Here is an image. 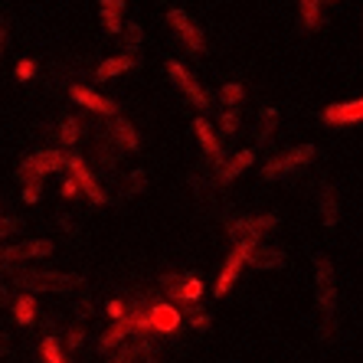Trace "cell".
Returning a JSON list of instances; mask_svg holds the SVG:
<instances>
[{
  "label": "cell",
  "mask_w": 363,
  "mask_h": 363,
  "mask_svg": "<svg viewBox=\"0 0 363 363\" xmlns=\"http://www.w3.org/2000/svg\"><path fill=\"white\" fill-rule=\"evenodd\" d=\"M13 285L23 288L26 295H43V291H72L79 285V275H69V272H13Z\"/></svg>",
  "instance_id": "1"
},
{
  "label": "cell",
  "mask_w": 363,
  "mask_h": 363,
  "mask_svg": "<svg viewBox=\"0 0 363 363\" xmlns=\"http://www.w3.org/2000/svg\"><path fill=\"white\" fill-rule=\"evenodd\" d=\"M314 154H318V147L314 144H298V147H291V151H281L275 154L269 164L262 167V180H281V177H291L295 170L308 167V164L314 161Z\"/></svg>",
  "instance_id": "2"
},
{
  "label": "cell",
  "mask_w": 363,
  "mask_h": 363,
  "mask_svg": "<svg viewBox=\"0 0 363 363\" xmlns=\"http://www.w3.org/2000/svg\"><path fill=\"white\" fill-rule=\"evenodd\" d=\"M314 281H318V311L324 321L337 311V285H334V265L328 255H314Z\"/></svg>",
  "instance_id": "3"
},
{
  "label": "cell",
  "mask_w": 363,
  "mask_h": 363,
  "mask_svg": "<svg viewBox=\"0 0 363 363\" xmlns=\"http://www.w3.org/2000/svg\"><path fill=\"white\" fill-rule=\"evenodd\" d=\"M259 245V239H239L236 245H233V252L226 255V262H223V269H220V279H216V298L220 295H229V288L236 285V279H239V272L245 269V262H249V255H252V249Z\"/></svg>",
  "instance_id": "4"
},
{
  "label": "cell",
  "mask_w": 363,
  "mask_h": 363,
  "mask_svg": "<svg viewBox=\"0 0 363 363\" xmlns=\"http://www.w3.org/2000/svg\"><path fill=\"white\" fill-rule=\"evenodd\" d=\"M66 170H69V180H72V184H76L95 206H105V203H108V196H105L101 184L95 180V174L89 170V164H85L82 154H66Z\"/></svg>",
  "instance_id": "5"
},
{
  "label": "cell",
  "mask_w": 363,
  "mask_h": 363,
  "mask_svg": "<svg viewBox=\"0 0 363 363\" xmlns=\"http://www.w3.org/2000/svg\"><path fill=\"white\" fill-rule=\"evenodd\" d=\"M60 170H66V154L62 151H36L20 164L17 177L23 180V184H30V180H43L46 174H60Z\"/></svg>",
  "instance_id": "6"
},
{
  "label": "cell",
  "mask_w": 363,
  "mask_h": 363,
  "mask_svg": "<svg viewBox=\"0 0 363 363\" xmlns=\"http://www.w3.org/2000/svg\"><path fill=\"white\" fill-rule=\"evenodd\" d=\"M279 226V216L275 213H255V216H236V220L226 223V233L233 239H259L262 233Z\"/></svg>",
  "instance_id": "7"
},
{
  "label": "cell",
  "mask_w": 363,
  "mask_h": 363,
  "mask_svg": "<svg viewBox=\"0 0 363 363\" xmlns=\"http://www.w3.org/2000/svg\"><path fill=\"white\" fill-rule=\"evenodd\" d=\"M167 23H170V30H174V33H177V40L184 43L186 50L190 52H203L206 50V40H203V30L200 26L194 23V20L186 17L184 10H167Z\"/></svg>",
  "instance_id": "8"
},
{
  "label": "cell",
  "mask_w": 363,
  "mask_h": 363,
  "mask_svg": "<svg viewBox=\"0 0 363 363\" xmlns=\"http://www.w3.org/2000/svg\"><path fill=\"white\" fill-rule=\"evenodd\" d=\"M52 255L50 239H26L17 245H4L0 249V265H13V262H30V259H46Z\"/></svg>",
  "instance_id": "9"
},
{
  "label": "cell",
  "mask_w": 363,
  "mask_h": 363,
  "mask_svg": "<svg viewBox=\"0 0 363 363\" xmlns=\"http://www.w3.org/2000/svg\"><path fill=\"white\" fill-rule=\"evenodd\" d=\"M167 72H170V79H174V85H177L186 99L194 101L196 108H203V111L210 108V99H206V92H203V85L196 82L190 72H186L184 62H180V60H167Z\"/></svg>",
  "instance_id": "10"
},
{
  "label": "cell",
  "mask_w": 363,
  "mask_h": 363,
  "mask_svg": "<svg viewBox=\"0 0 363 363\" xmlns=\"http://www.w3.org/2000/svg\"><path fill=\"white\" fill-rule=\"evenodd\" d=\"M161 285L167 288V295L180 304H196L203 295V281L196 275H164Z\"/></svg>",
  "instance_id": "11"
},
{
  "label": "cell",
  "mask_w": 363,
  "mask_h": 363,
  "mask_svg": "<svg viewBox=\"0 0 363 363\" xmlns=\"http://www.w3.org/2000/svg\"><path fill=\"white\" fill-rule=\"evenodd\" d=\"M360 118H363V101L360 99L334 101V105H328V108L321 111V121H324V125H334V128L360 125Z\"/></svg>",
  "instance_id": "12"
},
{
  "label": "cell",
  "mask_w": 363,
  "mask_h": 363,
  "mask_svg": "<svg viewBox=\"0 0 363 363\" xmlns=\"http://www.w3.org/2000/svg\"><path fill=\"white\" fill-rule=\"evenodd\" d=\"M147 328H151V334H174V330L180 328L177 308H170L167 301H157V298H154V301L147 304Z\"/></svg>",
  "instance_id": "13"
},
{
  "label": "cell",
  "mask_w": 363,
  "mask_h": 363,
  "mask_svg": "<svg viewBox=\"0 0 363 363\" xmlns=\"http://www.w3.org/2000/svg\"><path fill=\"white\" fill-rule=\"evenodd\" d=\"M69 99L76 101V105H82V108H89V111H99V115H111V118L118 115V101L92 92L89 85H72V89H69Z\"/></svg>",
  "instance_id": "14"
},
{
  "label": "cell",
  "mask_w": 363,
  "mask_h": 363,
  "mask_svg": "<svg viewBox=\"0 0 363 363\" xmlns=\"http://www.w3.org/2000/svg\"><path fill=\"white\" fill-rule=\"evenodd\" d=\"M194 131H196V141H200V147H203V154L210 157L216 167H220L223 161H226V154H223V144H220V135L213 131V125L206 118H196L194 121Z\"/></svg>",
  "instance_id": "15"
},
{
  "label": "cell",
  "mask_w": 363,
  "mask_h": 363,
  "mask_svg": "<svg viewBox=\"0 0 363 363\" xmlns=\"http://www.w3.org/2000/svg\"><path fill=\"white\" fill-rule=\"evenodd\" d=\"M252 161H255V151H236L233 157H226L216 167V184H233L245 167H252Z\"/></svg>",
  "instance_id": "16"
},
{
  "label": "cell",
  "mask_w": 363,
  "mask_h": 363,
  "mask_svg": "<svg viewBox=\"0 0 363 363\" xmlns=\"http://www.w3.org/2000/svg\"><path fill=\"white\" fill-rule=\"evenodd\" d=\"M108 138H111V144L115 147H121V151H138V131H135V125L131 121H125V118H115L108 121Z\"/></svg>",
  "instance_id": "17"
},
{
  "label": "cell",
  "mask_w": 363,
  "mask_h": 363,
  "mask_svg": "<svg viewBox=\"0 0 363 363\" xmlns=\"http://www.w3.org/2000/svg\"><path fill=\"white\" fill-rule=\"evenodd\" d=\"M285 262H288V259H285V252H281V249H275V245H255L245 265L269 272V269H285Z\"/></svg>",
  "instance_id": "18"
},
{
  "label": "cell",
  "mask_w": 363,
  "mask_h": 363,
  "mask_svg": "<svg viewBox=\"0 0 363 363\" xmlns=\"http://www.w3.org/2000/svg\"><path fill=\"white\" fill-rule=\"evenodd\" d=\"M318 203H321V220H324V226H337V220H340L337 190H334L330 184H324L321 194H318Z\"/></svg>",
  "instance_id": "19"
},
{
  "label": "cell",
  "mask_w": 363,
  "mask_h": 363,
  "mask_svg": "<svg viewBox=\"0 0 363 363\" xmlns=\"http://www.w3.org/2000/svg\"><path fill=\"white\" fill-rule=\"evenodd\" d=\"M128 0H101V26L105 33H121V13Z\"/></svg>",
  "instance_id": "20"
},
{
  "label": "cell",
  "mask_w": 363,
  "mask_h": 363,
  "mask_svg": "<svg viewBox=\"0 0 363 363\" xmlns=\"http://www.w3.org/2000/svg\"><path fill=\"white\" fill-rule=\"evenodd\" d=\"M131 69H135V60L121 52V56H111V60L101 62V66L95 69V79L105 82V79H115V76H121V72H131Z\"/></svg>",
  "instance_id": "21"
},
{
  "label": "cell",
  "mask_w": 363,
  "mask_h": 363,
  "mask_svg": "<svg viewBox=\"0 0 363 363\" xmlns=\"http://www.w3.org/2000/svg\"><path fill=\"white\" fill-rule=\"evenodd\" d=\"M275 121H279V108H275V105H265V108L259 111V128H255V144H259V147H265V144L272 141Z\"/></svg>",
  "instance_id": "22"
},
{
  "label": "cell",
  "mask_w": 363,
  "mask_h": 363,
  "mask_svg": "<svg viewBox=\"0 0 363 363\" xmlns=\"http://www.w3.org/2000/svg\"><path fill=\"white\" fill-rule=\"evenodd\" d=\"M128 334H131V324H128V318H121V321H115V324H111V328L99 337V347H101V350H111V347H118L121 340L128 337Z\"/></svg>",
  "instance_id": "23"
},
{
  "label": "cell",
  "mask_w": 363,
  "mask_h": 363,
  "mask_svg": "<svg viewBox=\"0 0 363 363\" xmlns=\"http://www.w3.org/2000/svg\"><path fill=\"white\" fill-rule=\"evenodd\" d=\"M121 33H125V56H131L135 60L138 56V50H141V40H144V30H141V23H121Z\"/></svg>",
  "instance_id": "24"
},
{
  "label": "cell",
  "mask_w": 363,
  "mask_h": 363,
  "mask_svg": "<svg viewBox=\"0 0 363 363\" xmlns=\"http://www.w3.org/2000/svg\"><path fill=\"white\" fill-rule=\"evenodd\" d=\"M298 10H301V23L308 30L321 26V0H298Z\"/></svg>",
  "instance_id": "25"
},
{
  "label": "cell",
  "mask_w": 363,
  "mask_h": 363,
  "mask_svg": "<svg viewBox=\"0 0 363 363\" xmlns=\"http://www.w3.org/2000/svg\"><path fill=\"white\" fill-rule=\"evenodd\" d=\"M95 157H99V164L105 170H111L115 164H118V147L111 144V138H101V141L95 144Z\"/></svg>",
  "instance_id": "26"
},
{
  "label": "cell",
  "mask_w": 363,
  "mask_h": 363,
  "mask_svg": "<svg viewBox=\"0 0 363 363\" xmlns=\"http://www.w3.org/2000/svg\"><path fill=\"white\" fill-rule=\"evenodd\" d=\"M13 318H17L20 324H33L36 321V298L33 295L17 298V304H13Z\"/></svg>",
  "instance_id": "27"
},
{
  "label": "cell",
  "mask_w": 363,
  "mask_h": 363,
  "mask_svg": "<svg viewBox=\"0 0 363 363\" xmlns=\"http://www.w3.org/2000/svg\"><path fill=\"white\" fill-rule=\"evenodd\" d=\"M40 354H43V363H69L66 357H62V347H60V340L52 337V334H46V337H43V344H40Z\"/></svg>",
  "instance_id": "28"
},
{
  "label": "cell",
  "mask_w": 363,
  "mask_h": 363,
  "mask_svg": "<svg viewBox=\"0 0 363 363\" xmlns=\"http://www.w3.org/2000/svg\"><path fill=\"white\" fill-rule=\"evenodd\" d=\"M242 95H245V89L239 82H229V85H223L220 89V101L223 105H229V108H236L239 101H242Z\"/></svg>",
  "instance_id": "29"
},
{
  "label": "cell",
  "mask_w": 363,
  "mask_h": 363,
  "mask_svg": "<svg viewBox=\"0 0 363 363\" xmlns=\"http://www.w3.org/2000/svg\"><path fill=\"white\" fill-rule=\"evenodd\" d=\"M79 135H82V121H79V118H66V121H62V128H60L62 144H69V147H72V144L79 141Z\"/></svg>",
  "instance_id": "30"
},
{
  "label": "cell",
  "mask_w": 363,
  "mask_h": 363,
  "mask_svg": "<svg viewBox=\"0 0 363 363\" xmlns=\"http://www.w3.org/2000/svg\"><path fill=\"white\" fill-rule=\"evenodd\" d=\"M144 186H147V174H144V170H135V174H128V186H125V194H128V196L141 194Z\"/></svg>",
  "instance_id": "31"
},
{
  "label": "cell",
  "mask_w": 363,
  "mask_h": 363,
  "mask_svg": "<svg viewBox=\"0 0 363 363\" xmlns=\"http://www.w3.org/2000/svg\"><path fill=\"white\" fill-rule=\"evenodd\" d=\"M220 128L226 131V135H236V131H239V111H236V108H229L226 115L220 118Z\"/></svg>",
  "instance_id": "32"
},
{
  "label": "cell",
  "mask_w": 363,
  "mask_h": 363,
  "mask_svg": "<svg viewBox=\"0 0 363 363\" xmlns=\"http://www.w3.org/2000/svg\"><path fill=\"white\" fill-rule=\"evenodd\" d=\"M17 226H20L17 216H0V242L13 236V233H17Z\"/></svg>",
  "instance_id": "33"
},
{
  "label": "cell",
  "mask_w": 363,
  "mask_h": 363,
  "mask_svg": "<svg viewBox=\"0 0 363 363\" xmlns=\"http://www.w3.org/2000/svg\"><path fill=\"white\" fill-rule=\"evenodd\" d=\"M36 76V62L33 60H20L17 62V79L20 82H26V79H33Z\"/></svg>",
  "instance_id": "34"
},
{
  "label": "cell",
  "mask_w": 363,
  "mask_h": 363,
  "mask_svg": "<svg viewBox=\"0 0 363 363\" xmlns=\"http://www.w3.org/2000/svg\"><path fill=\"white\" fill-rule=\"evenodd\" d=\"M40 194H43V184H40V180H30V184H23V200L26 203H36V200H40Z\"/></svg>",
  "instance_id": "35"
},
{
  "label": "cell",
  "mask_w": 363,
  "mask_h": 363,
  "mask_svg": "<svg viewBox=\"0 0 363 363\" xmlns=\"http://www.w3.org/2000/svg\"><path fill=\"white\" fill-rule=\"evenodd\" d=\"M105 311H108L111 321H121V318L128 314V304L125 301H108V308H105Z\"/></svg>",
  "instance_id": "36"
},
{
  "label": "cell",
  "mask_w": 363,
  "mask_h": 363,
  "mask_svg": "<svg viewBox=\"0 0 363 363\" xmlns=\"http://www.w3.org/2000/svg\"><path fill=\"white\" fill-rule=\"evenodd\" d=\"M190 324H194L196 330H206V328H210V314L196 308V311H190Z\"/></svg>",
  "instance_id": "37"
},
{
  "label": "cell",
  "mask_w": 363,
  "mask_h": 363,
  "mask_svg": "<svg viewBox=\"0 0 363 363\" xmlns=\"http://www.w3.org/2000/svg\"><path fill=\"white\" fill-rule=\"evenodd\" d=\"M82 340H85V330H82V328H72V330L66 334V344L72 347V350H76V347H82Z\"/></svg>",
  "instance_id": "38"
},
{
  "label": "cell",
  "mask_w": 363,
  "mask_h": 363,
  "mask_svg": "<svg viewBox=\"0 0 363 363\" xmlns=\"http://www.w3.org/2000/svg\"><path fill=\"white\" fill-rule=\"evenodd\" d=\"M111 363H135V354H131V347H121L118 354H115V360Z\"/></svg>",
  "instance_id": "39"
},
{
  "label": "cell",
  "mask_w": 363,
  "mask_h": 363,
  "mask_svg": "<svg viewBox=\"0 0 363 363\" xmlns=\"http://www.w3.org/2000/svg\"><path fill=\"white\" fill-rule=\"evenodd\" d=\"M76 308H79V311H76L79 318H92V301H79Z\"/></svg>",
  "instance_id": "40"
},
{
  "label": "cell",
  "mask_w": 363,
  "mask_h": 363,
  "mask_svg": "<svg viewBox=\"0 0 363 363\" xmlns=\"http://www.w3.org/2000/svg\"><path fill=\"white\" fill-rule=\"evenodd\" d=\"M62 194H66V196H76V194H79V186L66 177V180H62Z\"/></svg>",
  "instance_id": "41"
},
{
  "label": "cell",
  "mask_w": 363,
  "mask_h": 363,
  "mask_svg": "<svg viewBox=\"0 0 363 363\" xmlns=\"http://www.w3.org/2000/svg\"><path fill=\"white\" fill-rule=\"evenodd\" d=\"M7 354H10V337L7 334H0V360H4Z\"/></svg>",
  "instance_id": "42"
},
{
  "label": "cell",
  "mask_w": 363,
  "mask_h": 363,
  "mask_svg": "<svg viewBox=\"0 0 363 363\" xmlns=\"http://www.w3.org/2000/svg\"><path fill=\"white\" fill-rule=\"evenodd\" d=\"M4 46H7V23H0V56H4Z\"/></svg>",
  "instance_id": "43"
},
{
  "label": "cell",
  "mask_w": 363,
  "mask_h": 363,
  "mask_svg": "<svg viewBox=\"0 0 363 363\" xmlns=\"http://www.w3.org/2000/svg\"><path fill=\"white\" fill-rule=\"evenodd\" d=\"M7 301V288H4V281H0V304Z\"/></svg>",
  "instance_id": "44"
}]
</instances>
